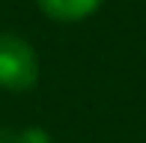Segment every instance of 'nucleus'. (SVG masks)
<instances>
[{
	"label": "nucleus",
	"mask_w": 146,
	"mask_h": 143,
	"mask_svg": "<svg viewBox=\"0 0 146 143\" xmlns=\"http://www.w3.org/2000/svg\"><path fill=\"white\" fill-rule=\"evenodd\" d=\"M36 3L42 9V15H48L51 21L75 24V21L90 18L92 12H98L104 0H36Z\"/></svg>",
	"instance_id": "f03ea898"
},
{
	"label": "nucleus",
	"mask_w": 146,
	"mask_h": 143,
	"mask_svg": "<svg viewBox=\"0 0 146 143\" xmlns=\"http://www.w3.org/2000/svg\"><path fill=\"white\" fill-rule=\"evenodd\" d=\"M15 134H18V143H51V134L39 125H30V128L15 131Z\"/></svg>",
	"instance_id": "7ed1b4c3"
},
{
	"label": "nucleus",
	"mask_w": 146,
	"mask_h": 143,
	"mask_svg": "<svg viewBox=\"0 0 146 143\" xmlns=\"http://www.w3.org/2000/svg\"><path fill=\"white\" fill-rule=\"evenodd\" d=\"M0 143H18V134L9 128H0Z\"/></svg>",
	"instance_id": "20e7f679"
},
{
	"label": "nucleus",
	"mask_w": 146,
	"mask_h": 143,
	"mask_svg": "<svg viewBox=\"0 0 146 143\" xmlns=\"http://www.w3.org/2000/svg\"><path fill=\"white\" fill-rule=\"evenodd\" d=\"M39 81V57L24 36L0 33V89L30 93Z\"/></svg>",
	"instance_id": "f257e3e1"
}]
</instances>
